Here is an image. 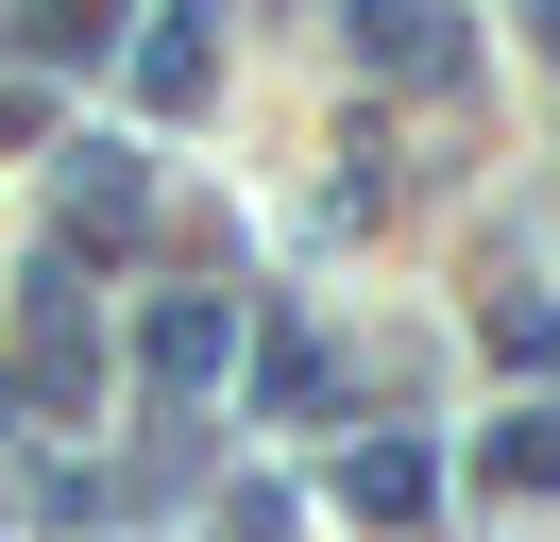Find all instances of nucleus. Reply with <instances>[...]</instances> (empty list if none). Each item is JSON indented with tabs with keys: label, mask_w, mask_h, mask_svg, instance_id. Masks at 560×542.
<instances>
[{
	"label": "nucleus",
	"mask_w": 560,
	"mask_h": 542,
	"mask_svg": "<svg viewBox=\"0 0 560 542\" xmlns=\"http://www.w3.org/2000/svg\"><path fill=\"white\" fill-rule=\"evenodd\" d=\"M221 356H238V305H221V288H171V305H153V390H205Z\"/></svg>",
	"instance_id": "nucleus-1"
},
{
	"label": "nucleus",
	"mask_w": 560,
	"mask_h": 542,
	"mask_svg": "<svg viewBox=\"0 0 560 542\" xmlns=\"http://www.w3.org/2000/svg\"><path fill=\"white\" fill-rule=\"evenodd\" d=\"M424 492H442L424 440H357V458H340V508H374V526H424Z\"/></svg>",
	"instance_id": "nucleus-2"
},
{
	"label": "nucleus",
	"mask_w": 560,
	"mask_h": 542,
	"mask_svg": "<svg viewBox=\"0 0 560 542\" xmlns=\"http://www.w3.org/2000/svg\"><path fill=\"white\" fill-rule=\"evenodd\" d=\"M137 85H153V102H205V34L153 17V34H137Z\"/></svg>",
	"instance_id": "nucleus-3"
},
{
	"label": "nucleus",
	"mask_w": 560,
	"mask_h": 542,
	"mask_svg": "<svg viewBox=\"0 0 560 542\" xmlns=\"http://www.w3.org/2000/svg\"><path fill=\"white\" fill-rule=\"evenodd\" d=\"M492 474H510V492H560V406H526V424H492Z\"/></svg>",
	"instance_id": "nucleus-4"
},
{
	"label": "nucleus",
	"mask_w": 560,
	"mask_h": 542,
	"mask_svg": "<svg viewBox=\"0 0 560 542\" xmlns=\"http://www.w3.org/2000/svg\"><path fill=\"white\" fill-rule=\"evenodd\" d=\"M69 203H85V221L119 237V221H137V153H85V169H69Z\"/></svg>",
	"instance_id": "nucleus-5"
}]
</instances>
